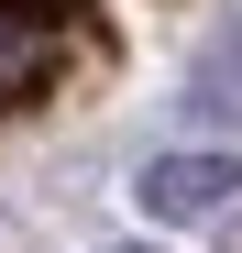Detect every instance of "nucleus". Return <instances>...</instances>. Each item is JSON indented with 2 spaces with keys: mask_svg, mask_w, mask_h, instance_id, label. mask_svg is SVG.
Segmentation results:
<instances>
[{
  "mask_svg": "<svg viewBox=\"0 0 242 253\" xmlns=\"http://www.w3.org/2000/svg\"><path fill=\"white\" fill-rule=\"evenodd\" d=\"M242 198V154H154L143 165V209L154 220H209Z\"/></svg>",
  "mask_w": 242,
  "mask_h": 253,
  "instance_id": "nucleus-1",
  "label": "nucleus"
},
{
  "mask_svg": "<svg viewBox=\"0 0 242 253\" xmlns=\"http://www.w3.org/2000/svg\"><path fill=\"white\" fill-rule=\"evenodd\" d=\"M77 11H88V0H0V22H11V33H66Z\"/></svg>",
  "mask_w": 242,
  "mask_h": 253,
  "instance_id": "nucleus-2",
  "label": "nucleus"
},
{
  "mask_svg": "<svg viewBox=\"0 0 242 253\" xmlns=\"http://www.w3.org/2000/svg\"><path fill=\"white\" fill-rule=\"evenodd\" d=\"M22 88H44V44L11 33V44H0V99H22Z\"/></svg>",
  "mask_w": 242,
  "mask_h": 253,
  "instance_id": "nucleus-3",
  "label": "nucleus"
},
{
  "mask_svg": "<svg viewBox=\"0 0 242 253\" xmlns=\"http://www.w3.org/2000/svg\"><path fill=\"white\" fill-rule=\"evenodd\" d=\"M110 253H154V242H110Z\"/></svg>",
  "mask_w": 242,
  "mask_h": 253,
  "instance_id": "nucleus-4",
  "label": "nucleus"
}]
</instances>
